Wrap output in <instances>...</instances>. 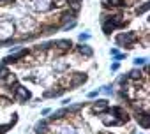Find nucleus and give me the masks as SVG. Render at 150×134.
<instances>
[{
  "label": "nucleus",
  "instance_id": "1",
  "mask_svg": "<svg viewBox=\"0 0 150 134\" xmlns=\"http://www.w3.org/2000/svg\"><path fill=\"white\" fill-rule=\"evenodd\" d=\"M16 34V27L11 20H0V42H9Z\"/></svg>",
  "mask_w": 150,
  "mask_h": 134
},
{
  "label": "nucleus",
  "instance_id": "2",
  "mask_svg": "<svg viewBox=\"0 0 150 134\" xmlns=\"http://www.w3.org/2000/svg\"><path fill=\"white\" fill-rule=\"evenodd\" d=\"M115 42H117L118 46H124V48L131 49V48H134V44L138 42V34H136V32H125V34H118V35L115 37Z\"/></svg>",
  "mask_w": 150,
  "mask_h": 134
},
{
  "label": "nucleus",
  "instance_id": "3",
  "mask_svg": "<svg viewBox=\"0 0 150 134\" xmlns=\"http://www.w3.org/2000/svg\"><path fill=\"white\" fill-rule=\"evenodd\" d=\"M11 90H13V94H14V99H18V101H21V102H27V101H30L32 99V92L28 90V88H25V87H21V85H13L11 87Z\"/></svg>",
  "mask_w": 150,
  "mask_h": 134
},
{
  "label": "nucleus",
  "instance_id": "4",
  "mask_svg": "<svg viewBox=\"0 0 150 134\" xmlns=\"http://www.w3.org/2000/svg\"><path fill=\"white\" fill-rule=\"evenodd\" d=\"M30 9L35 13H50L53 9V2L51 0H32Z\"/></svg>",
  "mask_w": 150,
  "mask_h": 134
},
{
  "label": "nucleus",
  "instance_id": "5",
  "mask_svg": "<svg viewBox=\"0 0 150 134\" xmlns=\"http://www.w3.org/2000/svg\"><path fill=\"white\" fill-rule=\"evenodd\" d=\"M87 80H88V76L85 73H76V74H72L69 78V85L76 88V87H81L83 83H87Z\"/></svg>",
  "mask_w": 150,
  "mask_h": 134
},
{
  "label": "nucleus",
  "instance_id": "6",
  "mask_svg": "<svg viewBox=\"0 0 150 134\" xmlns=\"http://www.w3.org/2000/svg\"><path fill=\"white\" fill-rule=\"evenodd\" d=\"M101 120H103V123H104V125H108V127H110V125H124V122H122V120H118L117 116H113V115H111V113H108V111H104V113L101 115Z\"/></svg>",
  "mask_w": 150,
  "mask_h": 134
},
{
  "label": "nucleus",
  "instance_id": "7",
  "mask_svg": "<svg viewBox=\"0 0 150 134\" xmlns=\"http://www.w3.org/2000/svg\"><path fill=\"white\" fill-rule=\"evenodd\" d=\"M136 122H138L143 129H148V127H150V113H148V111H138V113H136Z\"/></svg>",
  "mask_w": 150,
  "mask_h": 134
},
{
  "label": "nucleus",
  "instance_id": "8",
  "mask_svg": "<svg viewBox=\"0 0 150 134\" xmlns=\"http://www.w3.org/2000/svg\"><path fill=\"white\" fill-rule=\"evenodd\" d=\"M108 101L106 99H99V101H96L94 102V106H92V113H97V115H103L104 111H108Z\"/></svg>",
  "mask_w": 150,
  "mask_h": 134
},
{
  "label": "nucleus",
  "instance_id": "9",
  "mask_svg": "<svg viewBox=\"0 0 150 134\" xmlns=\"http://www.w3.org/2000/svg\"><path fill=\"white\" fill-rule=\"evenodd\" d=\"M53 44H55L53 48H57V49H60V51H64V53H67V51L72 48V42H71L69 39H58V41H55Z\"/></svg>",
  "mask_w": 150,
  "mask_h": 134
},
{
  "label": "nucleus",
  "instance_id": "10",
  "mask_svg": "<svg viewBox=\"0 0 150 134\" xmlns=\"http://www.w3.org/2000/svg\"><path fill=\"white\" fill-rule=\"evenodd\" d=\"M34 132L35 134H48L50 132V122L48 120H39L34 127Z\"/></svg>",
  "mask_w": 150,
  "mask_h": 134
},
{
  "label": "nucleus",
  "instance_id": "11",
  "mask_svg": "<svg viewBox=\"0 0 150 134\" xmlns=\"http://www.w3.org/2000/svg\"><path fill=\"white\" fill-rule=\"evenodd\" d=\"M78 53H80L81 56H85V58H90V56L94 55V49H92L90 46H87V44H81V46H78Z\"/></svg>",
  "mask_w": 150,
  "mask_h": 134
},
{
  "label": "nucleus",
  "instance_id": "12",
  "mask_svg": "<svg viewBox=\"0 0 150 134\" xmlns=\"http://www.w3.org/2000/svg\"><path fill=\"white\" fill-rule=\"evenodd\" d=\"M64 90L65 88H50V90H44V94H42V97H46V99H50V97H60L62 94H64Z\"/></svg>",
  "mask_w": 150,
  "mask_h": 134
},
{
  "label": "nucleus",
  "instance_id": "13",
  "mask_svg": "<svg viewBox=\"0 0 150 134\" xmlns=\"http://www.w3.org/2000/svg\"><path fill=\"white\" fill-rule=\"evenodd\" d=\"M65 115H67V108H60V109H57V111H53V113H51L50 120H62Z\"/></svg>",
  "mask_w": 150,
  "mask_h": 134
},
{
  "label": "nucleus",
  "instance_id": "14",
  "mask_svg": "<svg viewBox=\"0 0 150 134\" xmlns=\"http://www.w3.org/2000/svg\"><path fill=\"white\" fill-rule=\"evenodd\" d=\"M57 134H78V130H76V127H74V125H71V123H69V125L60 127Z\"/></svg>",
  "mask_w": 150,
  "mask_h": 134
},
{
  "label": "nucleus",
  "instance_id": "15",
  "mask_svg": "<svg viewBox=\"0 0 150 134\" xmlns=\"http://www.w3.org/2000/svg\"><path fill=\"white\" fill-rule=\"evenodd\" d=\"M148 9H150V2L148 0H145V2H141L139 6H136V14H145V13H148Z\"/></svg>",
  "mask_w": 150,
  "mask_h": 134
},
{
  "label": "nucleus",
  "instance_id": "16",
  "mask_svg": "<svg viewBox=\"0 0 150 134\" xmlns=\"http://www.w3.org/2000/svg\"><path fill=\"white\" fill-rule=\"evenodd\" d=\"M2 83H4V85H7V87H13V85H16V83H18V78H16V74L9 73V74L2 80Z\"/></svg>",
  "mask_w": 150,
  "mask_h": 134
},
{
  "label": "nucleus",
  "instance_id": "17",
  "mask_svg": "<svg viewBox=\"0 0 150 134\" xmlns=\"http://www.w3.org/2000/svg\"><path fill=\"white\" fill-rule=\"evenodd\" d=\"M101 23H103V30H104V34H106V35H110L113 30H117V28H115V25H113L110 20H104V21H101Z\"/></svg>",
  "mask_w": 150,
  "mask_h": 134
},
{
  "label": "nucleus",
  "instance_id": "18",
  "mask_svg": "<svg viewBox=\"0 0 150 134\" xmlns=\"http://www.w3.org/2000/svg\"><path fill=\"white\" fill-rule=\"evenodd\" d=\"M129 76V80H132V81H138V80H141V76H143V73L138 69V67H134V69L127 74Z\"/></svg>",
  "mask_w": 150,
  "mask_h": 134
},
{
  "label": "nucleus",
  "instance_id": "19",
  "mask_svg": "<svg viewBox=\"0 0 150 134\" xmlns=\"http://www.w3.org/2000/svg\"><path fill=\"white\" fill-rule=\"evenodd\" d=\"M9 74V69H7V65L6 63H0V81H2L6 76Z\"/></svg>",
  "mask_w": 150,
  "mask_h": 134
},
{
  "label": "nucleus",
  "instance_id": "20",
  "mask_svg": "<svg viewBox=\"0 0 150 134\" xmlns=\"http://www.w3.org/2000/svg\"><path fill=\"white\" fill-rule=\"evenodd\" d=\"M81 108H83V104H72V106L69 104V108H67V115H69V113H78Z\"/></svg>",
  "mask_w": 150,
  "mask_h": 134
},
{
  "label": "nucleus",
  "instance_id": "21",
  "mask_svg": "<svg viewBox=\"0 0 150 134\" xmlns=\"http://www.w3.org/2000/svg\"><path fill=\"white\" fill-rule=\"evenodd\" d=\"M51 2H53V6L58 7V9H65V7H67V0H51Z\"/></svg>",
  "mask_w": 150,
  "mask_h": 134
},
{
  "label": "nucleus",
  "instance_id": "22",
  "mask_svg": "<svg viewBox=\"0 0 150 134\" xmlns=\"http://www.w3.org/2000/svg\"><path fill=\"white\" fill-rule=\"evenodd\" d=\"M101 92H103L104 95H113V87H110V85H104V87H101Z\"/></svg>",
  "mask_w": 150,
  "mask_h": 134
},
{
  "label": "nucleus",
  "instance_id": "23",
  "mask_svg": "<svg viewBox=\"0 0 150 134\" xmlns=\"http://www.w3.org/2000/svg\"><path fill=\"white\" fill-rule=\"evenodd\" d=\"M74 27H76V21H69V23H64L62 25V30H72Z\"/></svg>",
  "mask_w": 150,
  "mask_h": 134
},
{
  "label": "nucleus",
  "instance_id": "24",
  "mask_svg": "<svg viewBox=\"0 0 150 134\" xmlns=\"http://www.w3.org/2000/svg\"><path fill=\"white\" fill-rule=\"evenodd\" d=\"M127 81H129V76H127V74H122V76H118V80H117L118 85H125Z\"/></svg>",
  "mask_w": 150,
  "mask_h": 134
},
{
  "label": "nucleus",
  "instance_id": "25",
  "mask_svg": "<svg viewBox=\"0 0 150 134\" xmlns=\"http://www.w3.org/2000/svg\"><path fill=\"white\" fill-rule=\"evenodd\" d=\"M145 63H146V58H139V56L134 58V65H136V67H141V65H145Z\"/></svg>",
  "mask_w": 150,
  "mask_h": 134
},
{
  "label": "nucleus",
  "instance_id": "26",
  "mask_svg": "<svg viewBox=\"0 0 150 134\" xmlns=\"http://www.w3.org/2000/svg\"><path fill=\"white\" fill-rule=\"evenodd\" d=\"M127 56V53H117V55H113V60L115 62H120V60H124Z\"/></svg>",
  "mask_w": 150,
  "mask_h": 134
},
{
  "label": "nucleus",
  "instance_id": "27",
  "mask_svg": "<svg viewBox=\"0 0 150 134\" xmlns=\"http://www.w3.org/2000/svg\"><path fill=\"white\" fill-rule=\"evenodd\" d=\"M88 39H90V34H87V32H85V34H80V41H81V42H87Z\"/></svg>",
  "mask_w": 150,
  "mask_h": 134
},
{
  "label": "nucleus",
  "instance_id": "28",
  "mask_svg": "<svg viewBox=\"0 0 150 134\" xmlns=\"http://www.w3.org/2000/svg\"><path fill=\"white\" fill-rule=\"evenodd\" d=\"M65 69H67V63H58V65H57V71H58V73H64Z\"/></svg>",
  "mask_w": 150,
  "mask_h": 134
},
{
  "label": "nucleus",
  "instance_id": "29",
  "mask_svg": "<svg viewBox=\"0 0 150 134\" xmlns=\"http://www.w3.org/2000/svg\"><path fill=\"white\" fill-rule=\"evenodd\" d=\"M97 94H99L97 90H92V92H88V94H87V97H88V99H96V97H97Z\"/></svg>",
  "mask_w": 150,
  "mask_h": 134
},
{
  "label": "nucleus",
  "instance_id": "30",
  "mask_svg": "<svg viewBox=\"0 0 150 134\" xmlns=\"http://www.w3.org/2000/svg\"><path fill=\"white\" fill-rule=\"evenodd\" d=\"M11 102V99H7V97H0V104H2V106H7Z\"/></svg>",
  "mask_w": 150,
  "mask_h": 134
},
{
  "label": "nucleus",
  "instance_id": "31",
  "mask_svg": "<svg viewBox=\"0 0 150 134\" xmlns=\"http://www.w3.org/2000/svg\"><path fill=\"white\" fill-rule=\"evenodd\" d=\"M117 69H118V62H113L111 63V71H117Z\"/></svg>",
  "mask_w": 150,
  "mask_h": 134
},
{
  "label": "nucleus",
  "instance_id": "32",
  "mask_svg": "<svg viewBox=\"0 0 150 134\" xmlns=\"http://www.w3.org/2000/svg\"><path fill=\"white\" fill-rule=\"evenodd\" d=\"M62 104H64V106H67V104H71V99H64V101H62Z\"/></svg>",
  "mask_w": 150,
  "mask_h": 134
},
{
  "label": "nucleus",
  "instance_id": "33",
  "mask_svg": "<svg viewBox=\"0 0 150 134\" xmlns=\"http://www.w3.org/2000/svg\"><path fill=\"white\" fill-rule=\"evenodd\" d=\"M51 113V109L50 108H46V109H42V115H50Z\"/></svg>",
  "mask_w": 150,
  "mask_h": 134
}]
</instances>
